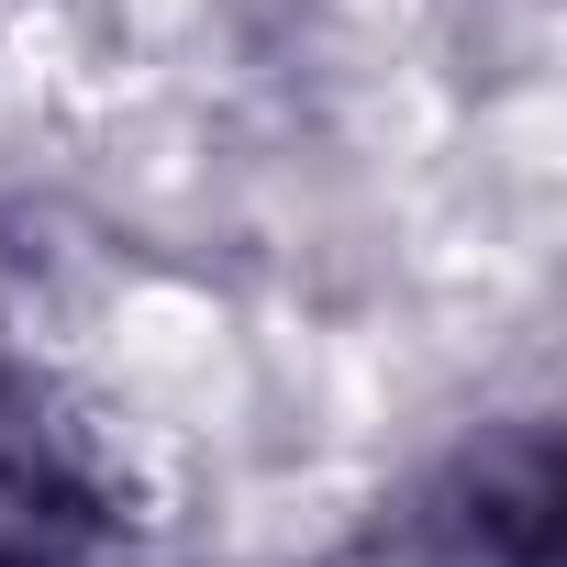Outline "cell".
I'll list each match as a JSON object with an SVG mask.
<instances>
[{"instance_id":"7a4b0ae2","label":"cell","mask_w":567,"mask_h":567,"mask_svg":"<svg viewBox=\"0 0 567 567\" xmlns=\"http://www.w3.org/2000/svg\"><path fill=\"white\" fill-rule=\"evenodd\" d=\"M123 545V478L101 434L23 368H0V567H90Z\"/></svg>"},{"instance_id":"6da1fadb","label":"cell","mask_w":567,"mask_h":567,"mask_svg":"<svg viewBox=\"0 0 567 567\" xmlns=\"http://www.w3.org/2000/svg\"><path fill=\"white\" fill-rule=\"evenodd\" d=\"M379 567H556V423L501 412L401 478Z\"/></svg>"},{"instance_id":"3957f363","label":"cell","mask_w":567,"mask_h":567,"mask_svg":"<svg viewBox=\"0 0 567 567\" xmlns=\"http://www.w3.org/2000/svg\"><path fill=\"white\" fill-rule=\"evenodd\" d=\"M90 567H134V556H123V545H112V556H90Z\"/></svg>"}]
</instances>
